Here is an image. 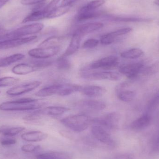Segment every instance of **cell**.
Here are the masks:
<instances>
[{"label": "cell", "instance_id": "1", "mask_svg": "<svg viewBox=\"0 0 159 159\" xmlns=\"http://www.w3.org/2000/svg\"><path fill=\"white\" fill-rule=\"evenodd\" d=\"M43 103L37 99L25 98L15 101L4 102L0 104V110L5 111H27L37 110Z\"/></svg>", "mask_w": 159, "mask_h": 159}, {"label": "cell", "instance_id": "2", "mask_svg": "<svg viewBox=\"0 0 159 159\" xmlns=\"http://www.w3.org/2000/svg\"><path fill=\"white\" fill-rule=\"evenodd\" d=\"M91 122L89 117L84 114L69 116L61 120L64 126L76 132H81L87 129Z\"/></svg>", "mask_w": 159, "mask_h": 159}, {"label": "cell", "instance_id": "3", "mask_svg": "<svg viewBox=\"0 0 159 159\" xmlns=\"http://www.w3.org/2000/svg\"><path fill=\"white\" fill-rule=\"evenodd\" d=\"M43 28V24L41 23H33L25 25L10 32L6 33L0 37V41L14 38H21L27 35L35 34L40 32Z\"/></svg>", "mask_w": 159, "mask_h": 159}, {"label": "cell", "instance_id": "4", "mask_svg": "<svg viewBox=\"0 0 159 159\" xmlns=\"http://www.w3.org/2000/svg\"><path fill=\"white\" fill-rule=\"evenodd\" d=\"M120 115L117 112H111L100 117L92 120V122L107 129H116L118 127Z\"/></svg>", "mask_w": 159, "mask_h": 159}, {"label": "cell", "instance_id": "5", "mask_svg": "<svg viewBox=\"0 0 159 159\" xmlns=\"http://www.w3.org/2000/svg\"><path fill=\"white\" fill-rule=\"evenodd\" d=\"M81 76L84 79L90 80H109L117 81L121 79L120 73L112 71L93 72L83 73Z\"/></svg>", "mask_w": 159, "mask_h": 159}, {"label": "cell", "instance_id": "6", "mask_svg": "<svg viewBox=\"0 0 159 159\" xmlns=\"http://www.w3.org/2000/svg\"><path fill=\"white\" fill-rule=\"evenodd\" d=\"M61 50L60 46L39 47L30 49L28 52L30 57L37 59H45L57 55Z\"/></svg>", "mask_w": 159, "mask_h": 159}, {"label": "cell", "instance_id": "7", "mask_svg": "<svg viewBox=\"0 0 159 159\" xmlns=\"http://www.w3.org/2000/svg\"><path fill=\"white\" fill-rule=\"evenodd\" d=\"M107 129L100 125L95 124L92 127L91 132L94 138L99 142L107 145L113 146L115 144V141Z\"/></svg>", "mask_w": 159, "mask_h": 159}, {"label": "cell", "instance_id": "8", "mask_svg": "<svg viewBox=\"0 0 159 159\" xmlns=\"http://www.w3.org/2000/svg\"><path fill=\"white\" fill-rule=\"evenodd\" d=\"M118 63L119 60L117 57L114 56H107L92 63L90 65L89 68L92 70H110L116 67Z\"/></svg>", "mask_w": 159, "mask_h": 159}, {"label": "cell", "instance_id": "9", "mask_svg": "<svg viewBox=\"0 0 159 159\" xmlns=\"http://www.w3.org/2000/svg\"><path fill=\"white\" fill-rule=\"evenodd\" d=\"M42 82L39 81H34L23 83L10 88L7 91V94L11 96H18L30 92L40 86Z\"/></svg>", "mask_w": 159, "mask_h": 159}, {"label": "cell", "instance_id": "10", "mask_svg": "<svg viewBox=\"0 0 159 159\" xmlns=\"http://www.w3.org/2000/svg\"><path fill=\"white\" fill-rule=\"evenodd\" d=\"M37 38L35 35L7 39L0 41V50H5L18 47L25 44L30 43Z\"/></svg>", "mask_w": 159, "mask_h": 159}, {"label": "cell", "instance_id": "11", "mask_svg": "<svg viewBox=\"0 0 159 159\" xmlns=\"http://www.w3.org/2000/svg\"><path fill=\"white\" fill-rule=\"evenodd\" d=\"M77 106L81 110L95 112L104 109L106 107V104L102 101L89 99L80 101L77 103Z\"/></svg>", "mask_w": 159, "mask_h": 159}, {"label": "cell", "instance_id": "12", "mask_svg": "<svg viewBox=\"0 0 159 159\" xmlns=\"http://www.w3.org/2000/svg\"><path fill=\"white\" fill-rule=\"evenodd\" d=\"M143 65L142 63H135L122 65L120 67L119 72L129 79L135 78L143 69Z\"/></svg>", "mask_w": 159, "mask_h": 159}, {"label": "cell", "instance_id": "13", "mask_svg": "<svg viewBox=\"0 0 159 159\" xmlns=\"http://www.w3.org/2000/svg\"><path fill=\"white\" fill-rule=\"evenodd\" d=\"M132 31L130 28H125L120 29L112 32L108 33L101 36L100 42L103 45H108L113 43L116 38L119 36L129 33Z\"/></svg>", "mask_w": 159, "mask_h": 159}, {"label": "cell", "instance_id": "14", "mask_svg": "<svg viewBox=\"0 0 159 159\" xmlns=\"http://www.w3.org/2000/svg\"><path fill=\"white\" fill-rule=\"evenodd\" d=\"M80 91L87 97L98 98L104 95L106 92V89L101 86L91 85L81 87Z\"/></svg>", "mask_w": 159, "mask_h": 159}, {"label": "cell", "instance_id": "15", "mask_svg": "<svg viewBox=\"0 0 159 159\" xmlns=\"http://www.w3.org/2000/svg\"><path fill=\"white\" fill-rule=\"evenodd\" d=\"M103 27V24L99 22L86 23L80 26L79 28L76 29L74 33L79 34L82 37L86 34L99 30L100 29L102 28Z\"/></svg>", "mask_w": 159, "mask_h": 159}, {"label": "cell", "instance_id": "16", "mask_svg": "<svg viewBox=\"0 0 159 159\" xmlns=\"http://www.w3.org/2000/svg\"><path fill=\"white\" fill-rule=\"evenodd\" d=\"M67 107L60 106L48 107L43 109H37L35 112L40 116H58L69 111Z\"/></svg>", "mask_w": 159, "mask_h": 159}, {"label": "cell", "instance_id": "17", "mask_svg": "<svg viewBox=\"0 0 159 159\" xmlns=\"http://www.w3.org/2000/svg\"><path fill=\"white\" fill-rule=\"evenodd\" d=\"M48 134L40 131H32L21 134L22 140L28 142H38L47 138Z\"/></svg>", "mask_w": 159, "mask_h": 159}, {"label": "cell", "instance_id": "18", "mask_svg": "<svg viewBox=\"0 0 159 159\" xmlns=\"http://www.w3.org/2000/svg\"><path fill=\"white\" fill-rule=\"evenodd\" d=\"M151 117L146 114L134 120L130 125L131 129L134 130H140L149 126L151 122Z\"/></svg>", "mask_w": 159, "mask_h": 159}, {"label": "cell", "instance_id": "19", "mask_svg": "<svg viewBox=\"0 0 159 159\" xmlns=\"http://www.w3.org/2000/svg\"><path fill=\"white\" fill-rule=\"evenodd\" d=\"M81 38L82 37L79 34L74 33L70 44L62 56L66 57H70L77 52L79 48Z\"/></svg>", "mask_w": 159, "mask_h": 159}, {"label": "cell", "instance_id": "20", "mask_svg": "<svg viewBox=\"0 0 159 159\" xmlns=\"http://www.w3.org/2000/svg\"><path fill=\"white\" fill-rule=\"evenodd\" d=\"M125 88L120 87H116L117 95L118 98L125 102H131L136 96V92L134 91L125 89Z\"/></svg>", "mask_w": 159, "mask_h": 159}, {"label": "cell", "instance_id": "21", "mask_svg": "<svg viewBox=\"0 0 159 159\" xmlns=\"http://www.w3.org/2000/svg\"><path fill=\"white\" fill-rule=\"evenodd\" d=\"M37 69L31 64L20 63L14 66L12 69V73L17 75H26L35 71Z\"/></svg>", "mask_w": 159, "mask_h": 159}, {"label": "cell", "instance_id": "22", "mask_svg": "<svg viewBox=\"0 0 159 159\" xmlns=\"http://www.w3.org/2000/svg\"><path fill=\"white\" fill-rule=\"evenodd\" d=\"M61 84H53L47 86L37 92L35 93V95L38 97H45L54 94H57L60 89Z\"/></svg>", "mask_w": 159, "mask_h": 159}, {"label": "cell", "instance_id": "23", "mask_svg": "<svg viewBox=\"0 0 159 159\" xmlns=\"http://www.w3.org/2000/svg\"><path fill=\"white\" fill-rule=\"evenodd\" d=\"M81 87L74 83H66L61 84V88L57 95L67 96L77 91H80Z\"/></svg>", "mask_w": 159, "mask_h": 159}, {"label": "cell", "instance_id": "24", "mask_svg": "<svg viewBox=\"0 0 159 159\" xmlns=\"http://www.w3.org/2000/svg\"><path fill=\"white\" fill-rule=\"evenodd\" d=\"M43 8L38 10H33L31 13L23 19L22 23L38 21L44 18H47L48 15L45 12Z\"/></svg>", "mask_w": 159, "mask_h": 159}, {"label": "cell", "instance_id": "25", "mask_svg": "<svg viewBox=\"0 0 159 159\" xmlns=\"http://www.w3.org/2000/svg\"><path fill=\"white\" fill-rule=\"evenodd\" d=\"M25 58V55L20 53L14 54L5 57L0 58V68L10 66Z\"/></svg>", "mask_w": 159, "mask_h": 159}, {"label": "cell", "instance_id": "26", "mask_svg": "<svg viewBox=\"0 0 159 159\" xmlns=\"http://www.w3.org/2000/svg\"><path fill=\"white\" fill-rule=\"evenodd\" d=\"M104 0H94L87 3L82 7L80 9L78 13H87V12H93L97 10L101 6L104 4Z\"/></svg>", "mask_w": 159, "mask_h": 159}, {"label": "cell", "instance_id": "27", "mask_svg": "<svg viewBox=\"0 0 159 159\" xmlns=\"http://www.w3.org/2000/svg\"><path fill=\"white\" fill-rule=\"evenodd\" d=\"M144 52L139 48H134L125 50L120 54L122 58L128 59H134L142 57Z\"/></svg>", "mask_w": 159, "mask_h": 159}, {"label": "cell", "instance_id": "28", "mask_svg": "<svg viewBox=\"0 0 159 159\" xmlns=\"http://www.w3.org/2000/svg\"><path fill=\"white\" fill-rule=\"evenodd\" d=\"M64 38L59 36H52L47 38L42 42L39 45V47H48L58 46L62 43Z\"/></svg>", "mask_w": 159, "mask_h": 159}, {"label": "cell", "instance_id": "29", "mask_svg": "<svg viewBox=\"0 0 159 159\" xmlns=\"http://www.w3.org/2000/svg\"><path fill=\"white\" fill-rule=\"evenodd\" d=\"M68 156L65 153L59 152H50L38 155L37 159H67Z\"/></svg>", "mask_w": 159, "mask_h": 159}, {"label": "cell", "instance_id": "30", "mask_svg": "<svg viewBox=\"0 0 159 159\" xmlns=\"http://www.w3.org/2000/svg\"><path fill=\"white\" fill-rule=\"evenodd\" d=\"M110 20L116 22H150L152 20L150 19L137 17H113L110 18Z\"/></svg>", "mask_w": 159, "mask_h": 159}, {"label": "cell", "instance_id": "31", "mask_svg": "<svg viewBox=\"0 0 159 159\" xmlns=\"http://www.w3.org/2000/svg\"><path fill=\"white\" fill-rule=\"evenodd\" d=\"M102 15V13L100 11H95L93 12H87L84 13H78L77 15V19L78 21H83L90 19L94 18L97 17Z\"/></svg>", "mask_w": 159, "mask_h": 159}, {"label": "cell", "instance_id": "32", "mask_svg": "<svg viewBox=\"0 0 159 159\" xmlns=\"http://www.w3.org/2000/svg\"><path fill=\"white\" fill-rule=\"evenodd\" d=\"M70 6L57 7L48 16L47 18H54L66 14L70 10Z\"/></svg>", "mask_w": 159, "mask_h": 159}, {"label": "cell", "instance_id": "33", "mask_svg": "<svg viewBox=\"0 0 159 159\" xmlns=\"http://www.w3.org/2000/svg\"><path fill=\"white\" fill-rule=\"evenodd\" d=\"M57 66L59 70H66L71 68V64L67 57L62 56L57 60Z\"/></svg>", "mask_w": 159, "mask_h": 159}, {"label": "cell", "instance_id": "34", "mask_svg": "<svg viewBox=\"0 0 159 159\" xmlns=\"http://www.w3.org/2000/svg\"><path fill=\"white\" fill-rule=\"evenodd\" d=\"M25 129V128L23 127H12L2 129V133L4 136L12 137L20 133Z\"/></svg>", "mask_w": 159, "mask_h": 159}, {"label": "cell", "instance_id": "35", "mask_svg": "<svg viewBox=\"0 0 159 159\" xmlns=\"http://www.w3.org/2000/svg\"><path fill=\"white\" fill-rule=\"evenodd\" d=\"M19 79L13 77H4L0 78V88L10 87L16 84Z\"/></svg>", "mask_w": 159, "mask_h": 159}, {"label": "cell", "instance_id": "36", "mask_svg": "<svg viewBox=\"0 0 159 159\" xmlns=\"http://www.w3.org/2000/svg\"><path fill=\"white\" fill-rule=\"evenodd\" d=\"M159 72V61L143 69L142 72L145 75H151Z\"/></svg>", "mask_w": 159, "mask_h": 159}, {"label": "cell", "instance_id": "37", "mask_svg": "<svg viewBox=\"0 0 159 159\" xmlns=\"http://www.w3.org/2000/svg\"><path fill=\"white\" fill-rule=\"evenodd\" d=\"M99 42L97 39L91 38L86 40L82 45V48L86 49H91L96 47L99 44Z\"/></svg>", "mask_w": 159, "mask_h": 159}, {"label": "cell", "instance_id": "38", "mask_svg": "<svg viewBox=\"0 0 159 159\" xmlns=\"http://www.w3.org/2000/svg\"><path fill=\"white\" fill-rule=\"evenodd\" d=\"M61 0H52L48 4L44 7L43 9L45 12L47 13L48 16L54 9L57 7V5Z\"/></svg>", "mask_w": 159, "mask_h": 159}, {"label": "cell", "instance_id": "39", "mask_svg": "<svg viewBox=\"0 0 159 159\" xmlns=\"http://www.w3.org/2000/svg\"><path fill=\"white\" fill-rule=\"evenodd\" d=\"M40 146L32 144L24 145L21 147V150L26 153H32L35 152L40 149Z\"/></svg>", "mask_w": 159, "mask_h": 159}, {"label": "cell", "instance_id": "40", "mask_svg": "<svg viewBox=\"0 0 159 159\" xmlns=\"http://www.w3.org/2000/svg\"><path fill=\"white\" fill-rule=\"evenodd\" d=\"M159 104V93H157L152 100H151L148 106V110L152 111L156 108Z\"/></svg>", "mask_w": 159, "mask_h": 159}, {"label": "cell", "instance_id": "41", "mask_svg": "<svg viewBox=\"0 0 159 159\" xmlns=\"http://www.w3.org/2000/svg\"><path fill=\"white\" fill-rule=\"evenodd\" d=\"M0 143L3 146L12 145L15 144L16 143V140L12 138H4L1 140Z\"/></svg>", "mask_w": 159, "mask_h": 159}, {"label": "cell", "instance_id": "42", "mask_svg": "<svg viewBox=\"0 0 159 159\" xmlns=\"http://www.w3.org/2000/svg\"><path fill=\"white\" fill-rule=\"evenodd\" d=\"M46 0H21V3L24 5H32L44 2Z\"/></svg>", "mask_w": 159, "mask_h": 159}, {"label": "cell", "instance_id": "43", "mask_svg": "<svg viewBox=\"0 0 159 159\" xmlns=\"http://www.w3.org/2000/svg\"><path fill=\"white\" fill-rule=\"evenodd\" d=\"M76 1L77 0H63L61 4V6H69Z\"/></svg>", "mask_w": 159, "mask_h": 159}, {"label": "cell", "instance_id": "44", "mask_svg": "<svg viewBox=\"0 0 159 159\" xmlns=\"http://www.w3.org/2000/svg\"><path fill=\"white\" fill-rule=\"evenodd\" d=\"M116 159H132L130 156L126 155H121L118 156Z\"/></svg>", "mask_w": 159, "mask_h": 159}, {"label": "cell", "instance_id": "45", "mask_svg": "<svg viewBox=\"0 0 159 159\" xmlns=\"http://www.w3.org/2000/svg\"><path fill=\"white\" fill-rule=\"evenodd\" d=\"M6 34V30L4 27L0 24V37Z\"/></svg>", "mask_w": 159, "mask_h": 159}, {"label": "cell", "instance_id": "46", "mask_svg": "<svg viewBox=\"0 0 159 159\" xmlns=\"http://www.w3.org/2000/svg\"><path fill=\"white\" fill-rule=\"evenodd\" d=\"M9 0H0V8L4 5Z\"/></svg>", "mask_w": 159, "mask_h": 159}, {"label": "cell", "instance_id": "47", "mask_svg": "<svg viewBox=\"0 0 159 159\" xmlns=\"http://www.w3.org/2000/svg\"><path fill=\"white\" fill-rule=\"evenodd\" d=\"M156 148H157V149H159V136L158 138L157 143H156Z\"/></svg>", "mask_w": 159, "mask_h": 159}, {"label": "cell", "instance_id": "48", "mask_svg": "<svg viewBox=\"0 0 159 159\" xmlns=\"http://www.w3.org/2000/svg\"><path fill=\"white\" fill-rule=\"evenodd\" d=\"M154 2L155 4L157 5V6H159V0H155V1H154Z\"/></svg>", "mask_w": 159, "mask_h": 159}, {"label": "cell", "instance_id": "49", "mask_svg": "<svg viewBox=\"0 0 159 159\" xmlns=\"http://www.w3.org/2000/svg\"><path fill=\"white\" fill-rule=\"evenodd\" d=\"M2 129H0V133H2Z\"/></svg>", "mask_w": 159, "mask_h": 159}, {"label": "cell", "instance_id": "50", "mask_svg": "<svg viewBox=\"0 0 159 159\" xmlns=\"http://www.w3.org/2000/svg\"><path fill=\"white\" fill-rule=\"evenodd\" d=\"M0 93H1V91H0Z\"/></svg>", "mask_w": 159, "mask_h": 159}, {"label": "cell", "instance_id": "51", "mask_svg": "<svg viewBox=\"0 0 159 159\" xmlns=\"http://www.w3.org/2000/svg\"></svg>", "mask_w": 159, "mask_h": 159}]
</instances>
